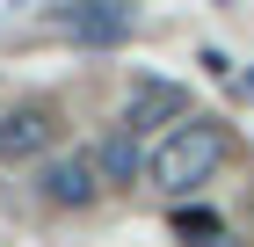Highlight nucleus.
Here are the masks:
<instances>
[{
	"mask_svg": "<svg viewBox=\"0 0 254 247\" xmlns=\"http://www.w3.org/2000/svg\"><path fill=\"white\" fill-rule=\"evenodd\" d=\"M218 160H225V131L203 124V116H182L175 131L153 146V182L167 196H189V189H203L218 174Z\"/></svg>",
	"mask_w": 254,
	"mask_h": 247,
	"instance_id": "obj_1",
	"label": "nucleus"
},
{
	"mask_svg": "<svg viewBox=\"0 0 254 247\" xmlns=\"http://www.w3.org/2000/svg\"><path fill=\"white\" fill-rule=\"evenodd\" d=\"M37 189H44V204H59V211H87V204L102 196V160H95V153H65V160H44Z\"/></svg>",
	"mask_w": 254,
	"mask_h": 247,
	"instance_id": "obj_2",
	"label": "nucleus"
},
{
	"mask_svg": "<svg viewBox=\"0 0 254 247\" xmlns=\"http://www.w3.org/2000/svg\"><path fill=\"white\" fill-rule=\"evenodd\" d=\"M65 29H73L80 44H124L131 37V7H124V0H73V7H65Z\"/></svg>",
	"mask_w": 254,
	"mask_h": 247,
	"instance_id": "obj_3",
	"label": "nucleus"
},
{
	"mask_svg": "<svg viewBox=\"0 0 254 247\" xmlns=\"http://www.w3.org/2000/svg\"><path fill=\"white\" fill-rule=\"evenodd\" d=\"M189 116V95L175 80H145L131 102H124V131H153V124H182Z\"/></svg>",
	"mask_w": 254,
	"mask_h": 247,
	"instance_id": "obj_4",
	"label": "nucleus"
},
{
	"mask_svg": "<svg viewBox=\"0 0 254 247\" xmlns=\"http://www.w3.org/2000/svg\"><path fill=\"white\" fill-rule=\"evenodd\" d=\"M51 131H59V124H51V109H37V102H29V109H7L0 116V160H37V153L51 146Z\"/></svg>",
	"mask_w": 254,
	"mask_h": 247,
	"instance_id": "obj_5",
	"label": "nucleus"
},
{
	"mask_svg": "<svg viewBox=\"0 0 254 247\" xmlns=\"http://www.w3.org/2000/svg\"><path fill=\"white\" fill-rule=\"evenodd\" d=\"M95 160H102V182H131L138 167H153V160L138 153V131H117V138H109V146L95 153Z\"/></svg>",
	"mask_w": 254,
	"mask_h": 247,
	"instance_id": "obj_6",
	"label": "nucleus"
},
{
	"mask_svg": "<svg viewBox=\"0 0 254 247\" xmlns=\"http://www.w3.org/2000/svg\"><path fill=\"white\" fill-rule=\"evenodd\" d=\"M175 233L189 247H225V226H218L211 211H175Z\"/></svg>",
	"mask_w": 254,
	"mask_h": 247,
	"instance_id": "obj_7",
	"label": "nucleus"
}]
</instances>
